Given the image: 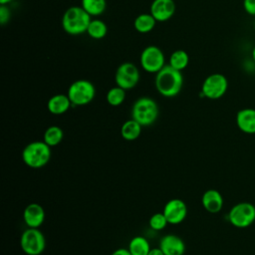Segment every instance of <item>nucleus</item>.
I'll return each instance as SVG.
<instances>
[{"mask_svg":"<svg viewBox=\"0 0 255 255\" xmlns=\"http://www.w3.org/2000/svg\"><path fill=\"white\" fill-rule=\"evenodd\" d=\"M148 224H149V227L151 229L156 230V231H160V230H163L166 227L168 222H167V219L164 216L163 212H157V213H154L150 216V218L148 220Z\"/></svg>","mask_w":255,"mask_h":255,"instance_id":"a878e982","label":"nucleus"},{"mask_svg":"<svg viewBox=\"0 0 255 255\" xmlns=\"http://www.w3.org/2000/svg\"><path fill=\"white\" fill-rule=\"evenodd\" d=\"M229 222L237 228H246L255 221V206L250 202H239L228 213Z\"/></svg>","mask_w":255,"mask_h":255,"instance_id":"6e6552de","label":"nucleus"},{"mask_svg":"<svg viewBox=\"0 0 255 255\" xmlns=\"http://www.w3.org/2000/svg\"><path fill=\"white\" fill-rule=\"evenodd\" d=\"M11 17V11L7 5H0V23L5 25L9 22Z\"/></svg>","mask_w":255,"mask_h":255,"instance_id":"bb28decb","label":"nucleus"},{"mask_svg":"<svg viewBox=\"0 0 255 255\" xmlns=\"http://www.w3.org/2000/svg\"><path fill=\"white\" fill-rule=\"evenodd\" d=\"M67 95L73 106H86L94 100L96 88L88 80H77L70 85Z\"/></svg>","mask_w":255,"mask_h":255,"instance_id":"39448f33","label":"nucleus"},{"mask_svg":"<svg viewBox=\"0 0 255 255\" xmlns=\"http://www.w3.org/2000/svg\"><path fill=\"white\" fill-rule=\"evenodd\" d=\"M91 17L92 16L88 14L82 6L69 7L62 17V27L69 35H82L87 33L92 20Z\"/></svg>","mask_w":255,"mask_h":255,"instance_id":"f03ea898","label":"nucleus"},{"mask_svg":"<svg viewBox=\"0 0 255 255\" xmlns=\"http://www.w3.org/2000/svg\"><path fill=\"white\" fill-rule=\"evenodd\" d=\"M72 103L68 97V95L64 94H57L51 97L48 100L47 103V109L52 115H63L65 114L70 108H71Z\"/></svg>","mask_w":255,"mask_h":255,"instance_id":"f3484780","label":"nucleus"},{"mask_svg":"<svg viewBox=\"0 0 255 255\" xmlns=\"http://www.w3.org/2000/svg\"><path fill=\"white\" fill-rule=\"evenodd\" d=\"M167 219L168 224H179L187 215V206L185 202L179 198H172L168 200L162 210Z\"/></svg>","mask_w":255,"mask_h":255,"instance_id":"9b49d317","label":"nucleus"},{"mask_svg":"<svg viewBox=\"0 0 255 255\" xmlns=\"http://www.w3.org/2000/svg\"><path fill=\"white\" fill-rule=\"evenodd\" d=\"M23 220L27 227L39 228L45 220V210L39 203L28 204L23 211Z\"/></svg>","mask_w":255,"mask_h":255,"instance_id":"ddd939ff","label":"nucleus"},{"mask_svg":"<svg viewBox=\"0 0 255 255\" xmlns=\"http://www.w3.org/2000/svg\"><path fill=\"white\" fill-rule=\"evenodd\" d=\"M156 20L150 13H142L135 17L133 22L134 29L140 34H146L153 30L156 24Z\"/></svg>","mask_w":255,"mask_h":255,"instance_id":"6ab92c4d","label":"nucleus"},{"mask_svg":"<svg viewBox=\"0 0 255 255\" xmlns=\"http://www.w3.org/2000/svg\"><path fill=\"white\" fill-rule=\"evenodd\" d=\"M64 138V131L58 126H51L49 127L43 134V140L49 146H56L58 145Z\"/></svg>","mask_w":255,"mask_h":255,"instance_id":"4be33fe9","label":"nucleus"},{"mask_svg":"<svg viewBox=\"0 0 255 255\" xmlns=\"http://www.w3.org/2000/svg\"><path fill=\"white\" fill-rule=\"evenodd\" d=\"M128 249L131 255H147L151 248L146 238L138 235L129 241Z\"/></svg>","mask_w":255,"mask_h":255,"instance_id":"aec40b11","label":"nucleus"},{"mask_svg":"<svg viewBox=\"0 0 255 255\" xmlns=\"http://www.w3.org/2000/svg\"><path fill=\"white\" fill-rule=\"evenodd\" d=\"M159 114L156 102L148 97L138 98L131 108V119L136 121L142 127L151 126Z\"/></svg>","mask_w":255,"mask_h":255,"instance_id":"20e7f679","label":"nucleus"},{"mask_svg":"<svg viewBox=\"0 0 255 255\" xmlns=\"http://www.w3.org/2000/svg\"><path fill=\"white\" fill-rule=\"evenodd\" d=\"M228 89L226 77L220 73H214L205 78L201 86L200 96L209 100H217L225 95Z\"/></svg>","mask_w":255,"mask_h":255,"instance_id":"0eeeda50","label":"nucleus"},{"mask_svg":"<svg viewBox=\"0 0 255 255\" xmlns=\"http://www.w3.org/2000/svg\"><path fill=\"white\" fill-rule=\"evenodd\" d=\"M154 86L156 91L165 98L177 96L183 86V76L181 71L165 65L155 74Z\"/></svg>","mask_w":255,"mask_h":255,"instance_id":"f257e3e1","label":"nucleus"},{"mask_svg":"<svg viewBox=\"0 0 255 255\" xmlns=\"http://www.w3.org/2000/svg\"><path fill=\"white\" fill-rule=\"evenodd\" d=\"M81 6L91 16H100L107 7L106 0H82Z\"/></svg>","mask_w":255,"mask_h":255,"instance_id":"b1692460","label":"nucleus"},{"mask_svg":"<svg viewBox=\"0 0 255 255\" xmlns=\"http://www.w3.org/2000/svg\"><path fill=\"white\" fill-rule=\"evenodd\" d=\"M88 35L95 40L103 39L108 33V27L106 23L101 19H92L87 30Z\"/></svg>","mask_w":255,"mask_h":255,"instance_id":"5701e85b","label":"nucleus"},{"mask_svg":"<svg viewBox=\"0 0 255 255\" xmlns=\"http://www.w3.org/2000/svg\"><path fill=\"white\" fill-rule=\"evenodd\" d=\"M147 255H164V253L159 247H155V248H151Z\"/></svg>","mask_w":255,"mask_h":255,"instance_id":"c756f323","label":"nucleus"},{"mask_svg":"<svg viewBox=\"0 0 255 255\" xmlns=\"http://www.w3.org/2000/svg\"><path fill=\"white\" fill-rule=\"evenodd\" d=\"M243 8L247 14L255 16V0H243Z\"/></svg>","mask_w":255,"mask_h":255,"instance_id":"cd10ccee","label":"nucleus"},{"mask_svg":"<svg viewBox=\"0 0 255 255\" xmlns=\"http://www.w3.org/2000/svg\"><path fill=\"white\" fill-rule=\"evenodd\" d=\"M251 58H252V61L255 63V46L253 47V49L251 51Z\"/></svg>","mask_w":255,"mask_h":255,"instance_id":"2f4dec72","label":"nucleus"},{"mask_svg":"<svg viewBox=\"0 0 255 255\" xmlns=\"http://www.w3.org/2000/svg\"><path fill=\"white\" fill-rule=\"evenodd\" d=\"M20 247L27 255H40L46 247V239L39 228L28 227L20 237Z\"/></svg>","mask_w":255,"mask_h":255,"instance_id":"423d86ee","label":"nucleus"},{"mask_svg":"<svg viewBox=\"0 0 255 255\" xmlns=\"http://www.w3.org/2000/svg\"><path fill=\"white\" fill-rule=\"evenodd\" d=\"M139 71L137 67L130 62L121 64L115 74V81L117 86L124 90L133 89L139 81Z\"/></svg>","mask_w":255,"mask_h":255,"instance_id":"9d476101","label":"nucleus"},{"mask_svg":"<svg viewBox=\"0 0 255 255\" xmlns=\"http://www.w3.org/2000/svg\"><path fill=\"white\" fill-rule=\"evenodd\" d=\"M13 0H0V5H8L11 3Z\"/></svg>","mask_w":255,"mask_h":255,"instance_id":"7c9ffc66","label":"nucleus"},{"mask_svg":"<svg viewBox=\"0 0 255 255\" xmlns=\"http://www.w3.org/2000/svg\"><path fill=\"white\" fill-rule=\"evenodd\" d=\"M158 247L164 255H183L185 252L184 241L175 234H167L161 237Z\"/></svg>","mask_w":255,"mask_h":255,"instance_id":"4468645a","label":"nucleus"},{"mask_svg":"<svg viewBox=\"0 0 255 255\" xmlns=\"http://www.w3.org/2000/svg\"><path fill=\"white\" fill-rule=\"evenodd\" d=\"M142 126L133 119L126 121L121 128V135L128 141H132L138 138L141 132Z\"/></svg>","mask_w":255,"mask_h":255,"instance_id":"a211bd4d","label":"nucleus"},{"mask_svg":"<svg viewBox=\"0 0 255 255\" xmlns=\"http://www.w3.org/2000/svg\"><path fill=\"white\" fill-rule=\"evenodd\" d=\"M236 125L244 133H255V109L245 108L236 114Z\"/></svg>","mask_w":255,"mask_h":255,"instance_id":"2eb2a0df","label":"nucleus"},{"mask_svg":"<svg viewBox=\"0 0 255 255\" xmlns=\"http://www.w3.org/2000/svg\"><path fill=\"white\" fill-rule=\"evenodd\" d=\"M111 255H131L130 252L128 251V249L126 248H119L117 250H115Z\"/></svg>","mask_w":255,"mask_h":255,"instance_id":"c85d7f7f","label":"nucleus"},{"mask_svg":"<svg viewBox=\"0 0 255 255\" xmlns=\"http://www.w3.org/2000/svg\"><path fill=\"white\" fill-rule=\"evenodd\" d=\"M51 158V146L44 140H34L22 150L23 162L31 168H41L48 164Z\"/></svg>","mask_w":255,"mask_h":255,"instance_id":"7ed1b4c3","label":"nucleus"},{"mask_svg":"<svg viewBox=\"0 0 255 255\" xmlns=\"http://www.w3.org/2000/svg\"><path fill=\"white\" fill-rule=\"evenodd\" d=\"M175 9L176 5L173 0H153L149 13L157 22H165L174 15Z\"/></svg>","mask_w":255,"mask_h":255,"instance_id":"f8f14e48","label":"nucleus"},{"mask_svg":"<svg viewBox=\"0 0 255 255\" xmlns=\"http://www.w3.org/2000/svg\"><path fill=\"white\" fill-rule=\"evenodd\" d=\"M139 63L146 73L156 74L165 66L164 54L159 47L149 45L141 51Z\"/></svg>","mask_w":255,"mask_h":255,"instance_id":"1a4fd4ad","label":"nucleus"},{"mask_svg":"<svg viewBox=\"0 0 255 255\" xmlns=\"http://www.w3.org/2000/svg\"><path fill=\"white\" fill-rule=\"evenodd\" d=\"M203 208L209 213H218L223 207V197L216 189L206 190L201 197Z\"/></svg>","mask_w":255,"mask_h":255,"instance_id":"dca6fc26","label":"nucleus"},{"mask_svg":"<svg viewBox=\"0 0 255 255\" xmlns=\"http://www.w3.org/2000/svg\"><path fill=\"white\" fill-rule=\"evenodd\" d=\"M106 99L108 104L112 107L121 106L126 99V90L119 86L111 88L107 93Z\"/></svg>","mask_w":255,"mask_h":255,"instance_id":"393cba45","label":"nucleus"},{"mask_svg":"<svg viewBox=\"0 0 255 255\" xmlns=\"http://www.w3.org/2000/svg\"><path fill=\"white\" fill-rule=\"evenodd\" d=\"M188 63L189 56L184 50H175L169 56L168 65L178 71H183L187 67Z\"/></svg>","mask_w":255,"mask_h":255,"instance_id":"412c9836","label":"nucleus"},{"mask_svg":"<svg viewBox=\"0 0 255 255\" xmlns=\"http://www.w3.org/2000/svg\"><path fill=\"white\" fill-rule=\"evenodd\" d=\"M254 29H255V21H254Z\"/></svg>","mask_w":255,"mask_h":255,"instance_id":"473e14b6","label":"nucleus"}]
</instances>
